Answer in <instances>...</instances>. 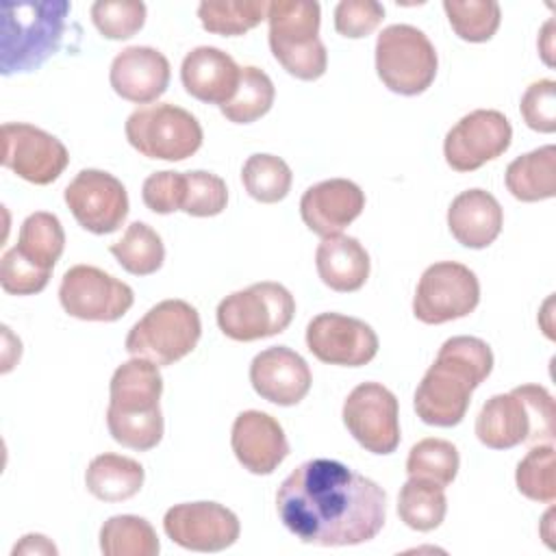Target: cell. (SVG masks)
Returning <instances> with one entry per match:
<instances>
[{"label": "cell", "instance_id": "6", "mask_svg": "<svg viewBox=\"0 0 556 556\" xmlns=\"http://www.w3.org/2000/svg\"><path fill=\"white\" fill-rule=\"evenodd\" d=\"M274 59L300 80L326 74L328 52L319 39L321 9L313 0H274L267 9Z\"/></svg>", "mask_w": 556, "mask_h": 556}, {"label": "cell", "instance_id": "9", "mask_svg": "<svg viewBox=\"0 0 556 556\" xmlns=\"http://www.w3.org/2000/svg\"><path fill=\"white\" fill-rule=\"evenodd\" d=\"M437 67V50L417 26L391 24L378 35L376 72L389 91L419 96L432 85Z\"/></svg>", "mask_w": 556, "mask_h": 556}, {"label": "cell", "instance_id": "1", "mask_svg": "<svg viewBox=\"0 0 556 556\" xmlns=\"http://www.w3.org/2000/svg\"><path fill=\"white\" fill-rule=\"evenodd\" d=\"M276 510L282 526L302 543L358 545L382 530L387 493L339 460L311 458L280 482Z\"/></svg>", "mask_w": 556, "mask_h": 556}, {"label": "cell", "instance_id": "42", "mask_svg": "<svg viewBox=\"0 0 556 556\" xmlns=\"http://www.w3.org/2000/svg\"><path fill=\"white\" fill-rule=\"evenodd\" d=\"M521 117L528 128L536 132L556 130V83L552 78L528 85L521 96Z\"/></svg>", "mask_w": 556, "mask_h": 556}, {"label": "cell", "instance_id": "5", "mask_svg": "<svg viewBox=\"0 0 556 556\" xmlns=\"http://www.w3.org/2000/svg\"><path fill=\"white\" fill-rule=\"evenodd\" d=\"M476 437L491 450L552 443L556 437L552 393L541 384H519L508 393L489 397L476 417Z\"/></svg>", "mask_w": 556, "mask_h": 556}, {"label": "cell", "instance_id": "11", "mask_svg": "<svg viewBox=\"0 0 556 556\" xmlns=\"http://www.w3.org/2000/svg\"><path fill=\"white\" fill-rule=\"evenodd\" d=\"M480 302V282L476 274L456 261H439L421 274L413 315L424 324H445L467 317Z\"/></svg>", "mask_w": 556, "mask_h": 556}, {"label": "cell", "instance_id": "20", "mask_svg": "<svg viewBox=\"0 0 556 556\" xmlns=\"http://www.w3.org/2000/svg\"><path fill=\"white\" fill-rule=\"evenodd\" d=\"M230 445L237 460L256 476H269L289 454L282 426L263 410H243L235 417Z\"/></svg>", "mask_w": 556, "mask_h": 556}, {"label": "cell", "instance_id": "26", "mask_svg": "<svg viewBox=\"0 0 556 556\" xmlns=\"http://www.w3.org/2000/svg\"><path fill=\"white\" fill-rule=\"evenodd\" d=\"M506 189L521 202H541L556 195V148L552 143L517 156L504 174Z\"/></svg>", "mask_w": 556, "mask_h": 556}, {"label": "cell", "instance_id": "19", "mask_svg": "<svg viewBox=\"0 0 556 556\" xmlns=\"http://www.w3.org/2000/svg\"><path fill=\"white\" fill-rule=\"evenodd\" d=\"M252 389L267 402L293 406L311 391L308 363L287 345H274L258 352L250 363Z\"/></svg>", "mask_w": 556, "mask_h": 556}, {"label": "cell", "instance_id": "38", "mask_svg": "<svg viewBox=\"0 0 556 556\" xmlns=\"http://www.w3.org/2000/svg\"><path fill=\"white\" fill-rule=\"evenodd\" d=\"M91 22L106 39H130L146 24V4L139 0H98L91 4Z\"/></svg>", "mask_w": 556, "mask_h": 556}, {"label": "cell", "instance_id": "33", "mask_svg": "<svg viewBox=\"0 0 556 556\" xmlns=\"http://www.w3.org/2000/svg\"><path fill=\"white\" fill-rule=\"evenodd\" d=\"M274 98L276 89L271 78L263 70L245 65L241 67L235 96L226 104H222L219 111L232 124H252L271 109Z\"/></svg>", "mask_w": 556, "mask_h": 556}, {"label": "cell", "instance_id": "28", "mask_svg": "<svg viewBox=\"0 0 556 556\" xmlns=\"http://www.w3.org/2000/svg\"><path fill=\"white\" fill-rule=\"evenodd\" d=\"M447 513V497L441 484L424 478H408L397 495L400 519L417 532L439 528Z\"/></svg>", "mask_w": 556, "mask_h": 556}, {"label": "cell", "instance_id": "16", "mask_svg": "<svg viewBox=\"0 0 556 556\" xmlns=\"http://www.w3.org/2000/svg\"><path fill=\"white\" fill-rule=\"evenodd\" d=\"M2 165L33 185L54 182L70 163L67 148L50 132L24 124H2Z\"/></svg>", "mask_w": 556, "mask_h": 556}, {"label": "cell", "instance_id": "40", "mask_svg": "<svg viewBox=\"0 0 556 556\" xmlns=\"http://www.w3.org/2000/svg\"><path fill=\"white\" fill-rule=\"evenodd\" d=\"M48 269L28 261L15 245L2 254L0 285L11 295H33L46 289L50 280Z\"/></svg>", "mask_w": 556, "mask_h": 556}, {"label": "cell", "instance_id": "23", "mask_svg": "<svg viewBox=\"0 0 556 556\" xmlns=\"http://www.w3.org/2000/svg\"><path fill=\"white\" fill-rule=\"evenodd\" d=\"M241 67L235 59L215 48V46H198L182 59L180 80L185 91L206 104H226L239 85Z\"/></svg>", "mask_w": 556, "mask_h": 556}, {"label": "cell", "instance_id": "45", "mask_svg": "<svg viewBox=\"0 0 556 556\" xmlns=\"http://www.w3.org/2000/svg\"><path fill=\"white\" fill-rule=\"evenodd\" d=\"M552 26H554V22L549 20L547 24H545V28H543V33H541V39L545 41V48L541 50V54H543V61L552 67L554 65V61L549 59V54H552Z\"/></svg>", "mask_w": 556, "mask_h": 556}, {"label": "cell", "instance_id": "10", "mask_svg": "<svg viewBox=\"0 0 556 556\" xmlns=\"http://www.w3.org/2000/svg\"><path fill=\"white\" fill-rule=\"evenodd\" d=\"M128 143L148 159L182 161L202 146L200 122L172 102L148 104L132 111L124 124Z\"/></svg>", "mask_w": 556, "mask_h": 556}, {"label": "cell", "instance_id": "18", "mask_svg": "<svg viewBox=\"0 0 556 556\" xmlns=\"http://www.w3.org/2000/svg\"><path fill=\"white\" fill-rule=\"evenodd\" d=\"M306 348L321 363L361 367L378 354V334L358 317L319 313L306 326Z\"/></svg>", "mask_w": 556, "mask_h": 556}, {"label": "cell", "instance_id": "43", "mask_svg": "<svg viewBox=\"0 0 556 556\" xmlns=\"http://www.w3.org/2000/svg\"><path fill=\"white\" fill-rule=\"evenodd\" d=\"M382 20L384 7L376 0H341L334 7V28L350 39L371 35Z\"/></svg>", "mask_w": 556, "mask_h": 556}, {"label": "cell", "instance_id": "36", "mask_svg": "<svg viewBox=\"0 0 556 556\" xmlns=\"http://www.w3.org/2000/svg\"><path fill=\"white\" fill-rule=\"evenodd\" d=\"M452 30L471 43L489 41L500 28L502 11L493 0H443Z\"/></svg>", "mask_w": 556, "mask_h": 556}, {"label": "cell", "instance_id": "4", "mask_svg": "<svg viewBox=\"0 0 556 556\" xmlns=\"http://www.w3.org/2000/svg\"><path fill=\"white\" fill-rule=\"evenodd\" d=\"M0 11V72L11 76L37 70L59 50L72 4L67 0H4Z\"/></svg>", "mask_w": 556, "mask_h": 556}, {"label": "cell", "instance_id": "27", "mask_svg": "<svg viewBox=\"0 0 556 556\" xmlns=\"http://www.w3.org/2000/svg\"><path fill=\"white\" fill-rule=\"evenodd\" d=\"M143 467L122 454H100L85 471L87 491L102 502H124L137 495L143 486Z\"/></svg>", "mask_w": 556, "mask_h": 556}, {"label": "cell", "instance_id": "25", "mask_svg": "<svg viewBox=\"0 0 556 556\" xmlns=\"http://www.w3.org/2000/svg\"><path fill=\"white\" fill-rule=\"evenodd\" d=\"M315 267L326 287L339 293H352L369 278V254L358 239L332 235L317 245Z\"/></svg>", "mask_w": 556, "mask_h": 556}, {"label": "cell", "instance_id": "30", "mask_svg": "<svg viewBox=\"0 0 556 556\" xmlns=\"http://www.w3.org/2000/svg\"><path fill=\"white\" fill-rule=\"evenodd\" d=\"M267 0H204L198 4V17L213 35L237 37L267 20Z\"/></svg>", "mask_w": 556, "mask_h": 556}, {"label": "cell", "instance_id": "8", "mask_svg": "<svg viewBox=\"0 0 556 556\" xmlns=\"http://www.w3.org/2000/svg\"><path fill=\"white\" fill-rule=\"evenodd\" d=\"M295 300L280 282L263 280L226 295L217 304V326L232 341L274 337L291 324Z\"/></svg>", "mask_w": 556, "mask_h": 556}, {"label": "cell", "instance_id": "7", "mask_svg": "<svg viewBox=\"0 0 556 556\" xmlns=\"http://www.w3.org/2000/svg\"><path fill=\"white\" fill-rule=\"evenodd\" d=\"M202 321L185 300H163L154 304L126 334V352L159 367L174 365L198 345Z\"/></svg>", "mask_w": 556, "mask_h": 556}, {"label": "cell", "instance_id": "22", "mask_svg": "<svg viewBox=\"0 0 556 556\" xmlns=\"http://www.w3.org/2000/svg\"><path fill=\"white\" fill-rule=\"evenodd\" d=\"M169 61L150 46H128L111 63L109 80L113 91L135 104L161 98L169 85Z\"/></svg>", "mask_w": 556, "mask_h": 556}, {"label": "cell", "instance_id": "17", "mask_svg": "<svg viewBox=\"0 0 556 556\" xmlns=\"http://www.w3.org/2000/svg\"><path fill=\"white\" fill-rule=\"evenodd\" d=\"M165 534L191 552H222L239 539L237 515L217 502H185L167 508Z\"/></svg>", "mask_w": 556, "mask_h": 556}, {"label": "cell", "instance_id": "13", "mask_svg": "<svg viewBox=\"0 0 556 556\" xmlns=\"http://www.w3.org/2000/svg\"><path fill=\"white\" fill-rule=\"evenodd\" d=\"M348 432L371 454H391L400 445L397 397L380 382L354 387L343 402Z\"/></svg>", "mask_w": 556, "mask_h": 556}, {"label": "cell", "instance_id": "21", "mask_svg": "<svg viewBox=\"0 0 556 556\" xmlns=\"http://www.w3.org/2000/svg\"><path fill=\"white\" fill-rule=\"evenodd\" d=\"M365 208L363 189L348 178H330L311 185L300 200V215L306 228L319 237L341 235Z\"/></svg>", "mask_w": 556, "mask_h": 556}, {"label": "cell", "instance_id": "37", "mask_svg": "<svg viewBox=\"0 0 556 556\" xmlns=\"http://www.w3.org/2000/svg\"><path fill=\"white\" fill-rule=\"evenodd\" d=\"M517 489L523 497L541 504L556 500V460L552 443H536L517 465Z\"/></svg>", "mask_w": 556, "mask_h": 556}, {"label": "cell", "instance_id": "34", "mask_svg": "<svg viewBox=\"0 0 556 556\" xmlns=\"http://www.w3.org/2000/svg\"><path fill=\"white\" fill-rule=\"evenodd\" d=\"M241 180L250 198L263 204H276L287 198L293 174L276 154H252L241 167Z\"/></svg>", "mask_w": 556, "mask_h": 556}, {"label": "cell", "instance_id": "39", "mask_svg": "<svg viewBox=\"0 0 556 556\" xmlns=\"http://www.w3.org/2000/svg\"><path fill=\"white\" fill-rule=\"evenodd\" d=\"M187 176V193L182 211L193 217H213L219 215L228 204L226 182L211 172L193 169L185 172Z\"/></svg>", "mask_w": 556, "mask_h": 556}, {"label": "cell", "instance_id": "3", "mask_svg": "<svg viewBox=\"0 0 556 556\" xmlns=\"http://www.w3.org/2000/svg\"><path fill=\"white\" fill-rule=\"evenodd\" d=\"M163 376L159 365L132 356L122 363L109 384L106 426L111 437L130 450L148 452L163 439V413L159 406Z\"/></svg>", "mask_w": 556, "mask_h": 556}, {"label": "cell", "instance_id": "31", "mask_svg": "<svg viewBox=\"0 0 556 556\" xmlns=\"http://www.w3.org/2000/svg\"><path fill=\"white\" fill-rule=\"evenodd\" d=\"M15 248L35 265L52 271L65 248V232L59 217L46 211L30 213L20 226Z\"/></svg>", "mask_w": 556, "mask_h": 556}, {"label": "cell", "instance_id": "12", "mask_svg": "<svg viewBox=\"0 0 556 556\" xmlns=\"http://www.w3.org/2000/svg\"><path fill=\"white\" fill-rule=\"evenodd\" d=\"M59 302L83 321H117L135 302L132 289L93 265L70 267L59 287Z\"/></svg>", "mask_w": 556, "mask_h": 556}, {"label": "cell", "instance_id": "29", "mask_svg": "<svg viewBox=\"0 0 556 556\" xmlns=\"http://www.w3.org/2000/svg\"><path fill=\"white\" fill-rule=\"evenodd\" d=\"M100 549L104 556H156L161 543L148 519L115 515L100 528Z\"/></svg>", "mask_w": 556, "mask_h": 556}, {"label": "cell", "instance_id": "44", "mask_svg": "<svg viewBox=\"0 0 556 556\" xmlns=\"http://www.w3.org/2000/svg\"><path fill=\"white\" fill-rule=\"evenodd\" d=\"M17 554H52V556H56V547L43 534H26L13 547V556H17Z\"/></svg>", "mask_w": 556, "mask_h": 556}, {"label": "cell", "instance_id": "15", "mask_svg": "<svg viewBox=\"0 0 556 556\" xmlns=\"http://www.w3.org/2000/svg\"><path fill=\"white\" fill-rule=\"evenodd\" d=\"M74 219L93 235L115 232L128 215V193L119 178L102 169H80L63 191Z\"/></svg>", "mask_w": 556, "mask_h": 556}, {"label": "cell", "instance_id": "24", "mask_svg": "<svg viewBox=\"0 0 556 556\" xmlns=\"http://www.w3.org/2000/svg\"><path fill=\"white\" fill-rule=\"evenodd\" d=\"M504 213L495 195L484 189L458 193L447 208V228L452 237L471 250L489 248L502 232Z\"/></svg>", "mask_w": 556, "mask_h": 556}, {"label": "cell", "instance_id": "41", "mask_svg": "<svg viewBox=\"0 0 556 556\" xmlns=\"http://www.w3.org/2000/svg\"><path fill=\"white\" fill-rule=\"evenodd\" d=\"M185 193H187V176L185 172H174V169L150 174L141 187L143 204L159 215L182 211Z\"/></svg>", "mask_w": 556, "mask_h": 556}, {"label": "cell", "instance_id": "14", "mask_svg": "<svg viewBox=\"0 0 556 556\" xmlns=\"http://www.w3.org/2000/svg\"><path fill=\"white\" fill-rule=\"evenodd\" d=\"M513 139L510 122L495 109H476L445 135L443 154L454 172H473L502 156Z\"/></svg>", "mask_w": 556, "mask_h": 556}, {"label": "cell", "instance_id": "2", "mask_svg": "<svg viewBox=\"0 0 556 556\" xmlns=\"http://www.w3.org/2000/svg\"><path fill=\"white\" fill-rule=\"evenodd\" d=\"M493 352L478 337L458 334L447 339L415 391L417 417L437 428L463 421L473 389L489 378Z\"/></svg>", "mask_w": 556, "mask_h": 556}, {"label": "cell", "instance_id": "35", "mask_svg": "<svg viewBox=\"0 0 556 556\" xmlns=\"http://www.w3.org/2000/svg\"><path fill=\"white\" fill-rule=\"evenodd\" d=\"M460 456L454 443L445 439H421L417 441L406 458L408 478H424L441 484L443 489L454 482L458 473Z\"/></svg>", "mask_w": 556, "mask_h": 556}, {"label": "cell", "instance_id": "32", "mask_svg": "<svg viewBox=\"0 0 556 556\" xmlns=\"http://www.w3.org/2000/svg\"><path fill=\"white\" fill-rule=\"evenodd\" d=\"M111 254L132 276H150L165 261L163 239L143 222H132L119 241L111 243Z\"/></svg>", "mask_w": 556, "mask_h": 556}]
</instances>
